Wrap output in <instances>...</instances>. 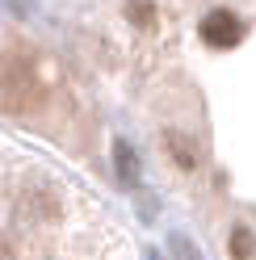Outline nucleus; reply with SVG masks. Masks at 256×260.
<instances>
[{
  "instance_id": "1",
  "label": "nucleus",
  "mask_w": 256,
  "mask_h": 260,
  "mask_svg": "<svg viewBox=\"0 0 256 260\" xmlns=\"http://www.w3.org/2000/svg\"><path fill=\"white\" fill-rule=\"evenodd\" d=\"M42 105V80L25 59L5 55L0 59V109L5 113H34Z\"/></svg>"
},
{
  "instance_id": "2",
  "label": "nucleus",
  "mask_w": 256,
  "mask_h": 260,
  "mask_svg": "<svg viewBox=\"0 0 256 260\" xmlns=\"http://www.w3.org/2000/svg\"><path fill=\"white\" fill-rule=\"evenodd\" d=\"M239 38H244V25H239L235 13L227 9H214L202 17V42L206 46H218V51H227V46H235Z\"/></svg>"
},
{
  "instance_id": "3",
  "label": "nucleus",
  "mask_w": 256,
  "mask_h": 260,
  "mask_svg": "<svg viewBox=\"0 0 256 260\" xmlns=\"http://www.w3.org/2000/svg\"><path fill=\"white\" fill-rule=\"evenodd\" d=\"M164 143H168L172 159H177L185 172H194V168H198V151H194V143H189V139H181L177 130H168V135H164Z\"/></svg>"
},
{
  "instance_id": "4",
  "label": "nucleus",
  "mask_w": 256,
  "mask_h": 260,
  "mask_svg": "<svg viewBox=\"0 0 256 260\" xmlns=\"http://www.w3.org/2000/svg\"><path fill=\"white\" fill-rule=\"evenodd\" d=\"M252 252H256L252 231H248V226H235V231H231V256L235 260H252Z\"/></svg>"
},
{
  "instance_id": "5",
  "label": "nucleus",
  "mask_w": 256,
  "mask_h": 260,
  "mask_svg": "<svg viewBox=\"0 0 256 260\" xmlns=\"http://www.w3.org/2000/svg\"><path fill=\"white\" fill-rule=\"evenodd\" d=\"M126 17H131L135 25H151L155 21V5L151 0H131V5H126Z\"/></svg>"
},
{
  "instance_id": "6",
  "label": "nucleus",
  "mask_w": 256,
  "mask_h": 260,
  "mask_svg": "<svg viewBox=\"0 0 256 260\" xmlns=\"http://www.w3.org/2000/svg\"><path fill=\"white\" fill-rule=\"evenodd\" d=\"M118 172L126 176V185L139 181V164H135V151L131 147H118Z\"/></svg>"
},
{
  "instance_id": "7",
  "label": "nucleus",
  "mask_w": 256,
  "mask_h": 260,
  "mask_svg": "<svg viewBox=\"0 0 256 260\" xmlns=\"http://www.w3.org/2000/svg\"><path fill=\"white\" fill-rule=\"evenodd\" d=\"M0 260H13V252H5V248H0Z\"/></svg>"
}]
</instances>
